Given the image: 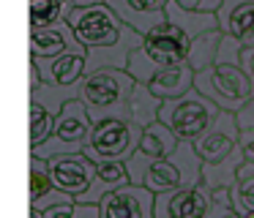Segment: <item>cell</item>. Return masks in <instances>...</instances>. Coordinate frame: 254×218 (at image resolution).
<instances>
[{"label": "cell", "instance_id": "cell-1", "mask_svg": "<svg viewBox=\"0 0 254 218\" xmlns=\"http://www.w3.org/2000/svg\"><path fill=\"white\" fill-rule=\"evenodd\" d=\"M68 25L77 33L79 44L88 49V74L107 68H128L131 54L142 47L145 36L118 16V11L107 3L74 8Z\"/></svg>", "mask_w": 254, "mask_h": 218}, {"label": "cell", "instance_id": "cell-2", "mask_svg": "<svg viewBox=\"0 0 254 218\" xmlns=\"http://www.w3.org/2000/svg\"><path fill=\"white\" fill-rule=\"evenodd\" d=\"M126 169L134 185H145L156 196L202 183V158L197 156L191 142H181L175 156L161 161H148L139 153H134L126 161Z\"/></svg>", "mask_w": 254, "mask_h": 218}, {"label": "cell", "instance_id": "cell-3", "mask_svg": "<svg viewBox=\"0 0 254 218\" xmlns=\"http://www.w3.org/2000/svg\"><path fill=\"white\" fill-rule=\"evenodd\" d=\"M79 101L88 107L93 123L101 120H128L131 112V96H134V76L121 68H107L96 74H85L79 82ZM131 123V120H128Z\"/></svg>", "mask_w": 254, "mask_h": 218}, {"label": "cell", "instance_id": "cell-4", "mask_svg": "<svg viewBox=\"0 0 254 218\" xmlns=\"http://www.w3.org/2000/svg\"><path fill=\"white\" fill-rule=\"evenodd\" d=\"M194 87L208 101H213L221 112H232V114H238L254 98L252 79L241 65H227V63L208 65V68L197 71Z\"/></svg>", "mask_w": 254, "mask_h": 218}, {"label": "cell", "instance_id": "cell-5", "mask_svg": "<svg viewBox=\"0 0 254 218\" xmlns=\"http://www.w3.org/2000/svg\"><path fill=\"white\" fill-rule=\"evenodd\" d=\"M93 117H90L88 107H85L79 98L68 101L66 107L61 109V114L55 117V131H52L50 142H44L41 147L30 150V156L39 158H58V156H77V153H85L90 136H93Z\"/></svg>", "mask_w": 254, "mask_h": 218}, {"label": "cell", "instance_id": "cell-6", "mask_svg": "<svg viewBox=\"0 0 254 218\" xmlns=\"http://www.w3.org/2000/svg\"><path fill=\"white\" fill-rule=\"evenodd\" d=\"M221 114V109L216 107L213 101L202 96V93L194 87L186 96L172 98V101H164L159 112V120L178 136L181 142H197L205 131L213 125V120Z\"/></svg>", "mask_w": 254, "mask_h": 218}, {"label": "cell", "instance_id": "cell-7", "mask_svg": "<svg viewBox=\"0 0 254 218\" xmlns=\"http://www.w3.org/2000/svg\"><path fill=\"white\" fill-rule=\"evenodd\" d=\"M142 131L145 128L128 120H101L96 123L93 136L85 147V156L93 164H126L137 153Z\"/></svg>", "mask_w": 254, "mask_h": 218}, {"label": "cell", "instance_id": "cell-8", "mask_svg": "<svg viewBox=\"0 0 254 218\" xmlns=\"http://www.w3.org/2000/svg\"><path fill=\"white\" fill-rule=\"evenodd\" d=\"M238 139H241L238 117L232 112H221L213 120V125L194 142V150L202 158V164H216V161H224L230 153L238 150Z\"/></svg>", "mask_w": 254, "mask_h": 218}, {"label": "cell", "instance_id": "cell-9", "mask_svg": "<svg viewBox=\"0 0 254 218\" xmlns=\"http://www.w3.org/2000/svg\"><path fill=\"white\" fill-rule=\"evenodd\" d=\"M96 169H99V164H93L85 153L50 158V172H52L55 185L63 191V194L74 196V202H77V196H82L85 191L93 185Z\"/></svg>", "mask_w": 254, "mask_h": 218}, {"label": "cell", "instance_id": "cell-10", "mask_svg": "<svg viewBox=\"0 0 254 218\" xmlns=\"http://www.w3.org/2000/svg\"><path fill=\"white\" fill-rule=\"evenodd\" d=\"M101 218H156V194L145 185H123L101 202Z\"/></svg>", "mask_w": 254, "mask_h": 218}, {"label": "cell", "instance_id": "cell-11", "mask_svg": "<svg viewBox=\"0 0 254 218\" xmlns=\"http://www.w3.org/2000/svg\"><path fill=\"white\" fill-rule=\"evenodd\" d=\"M142 49L156 60L159 65H181L189 60V52H191V38L183 30H178L175 25L164 22L156 30L145 33Z\"/></svg>", "mask_w": 254, "mask_h": 218}, {"label": "cell", "instance_id": "cell-12", "mask_svg": "<svg viewBox=\"0 0 254 218\" xmlns=\"http://www.w3.org/2000/svg\"><path fill=\"white\" fill-rule=\"evenodd\" d=\"M210 207V188L202 183L156 196V218H205Z\"/></svg>", "mask_w": 254, "mask_h": 218}, {"label": "cell", "instance_id": "cell-13", "mask_svg": "<svg viewBox=\"0 0 254 218\" xmlns=\"http://www.w3.org/2000/svg\"><path fill=\"white\" fill-rule=\"evenodd\" d=\"M85 54L88 60V49L79 44L77 33L71 30L68 22L44 27V30H30V54L33 57H58V54Z\"/></svg>", "mask_w": 254, "mask_h": 218}, {"label": "cell", "instance_id": "cell-14", "mask_svg": "<svg viewBox=\"0 0 254 218\" xmlns=\"http://www.w3.org/2000/svg\"><path fill=\"white\" fill-rule=\"evenodd\" d=\"M167 5H170V0H115L112 8L126 25H131L134 30L145 36L167 22Z\"/></svg>", "mask_w": 254, "mask_h": 218}, {"label": "cell", "instance_id": "cell-15", "mask_svg": "<svg viewBox=\"0 0 254 218\" xmlns=\"http://www.w3.org/2000/svg\"><path fill=\"white\" fill-rule=\"evenodd\" d=\"M74 202V196L63 194L55 185L50 172V161L39 156H30V207L33 210H47L55 205H68Z\"/></svg>", "mask_w": 254, "mask_h": 218}, {"label": "cell", "instance_id": "cell-16", "mask_svg": "<svg viewBox=\"0 0 254 218\" xmlns=\"http://www.w3.org/2000/svg\"><path fill=\"white\" fill-rule=\"evenodd\" d=\"M219 16V30L238 38L243 47H254V0H224Z\"/></svg>", "mask_w": 254, "mask_h": 218}, {"label": "cell", "instance_id": "cell-17", "mask_svg": "<svg viewBox=\"0 0 254 218\" xmlns=\"http://www.w3.org/2000/svg\"><path fill=\"white\" fill-rule=\"evenodd\" d=\"M33 57V54H30ZM41 68V76H44L47 85H61V87H71L79 85L82 76L88 74V60L85 54H58V57H33Z\"/></svg>", "mask_w": 254, "mask_h": 218}, {"label": "cell", "instance_id": "cell-18", "mask_svg": "<svg viewBox=\"0 0 254 218\" xmlns=\"http://www.w3.org/2000/svg\"><path fill=\"white\" fill-rule=\"evenodd\" d=\"M194 76H197V71L189 63L164 65L159 74H153V79L148 82V87H150L153 96L161 98V101H172V98H181V96H186L189 90H194Z\"/></svg>", "mask_w": 254, "mask_h": 218}, {"label": "cell", "instance_id": "cell-19", "mask_svg": "<svg viewBox=\"0 0 254 218\" xmlns=\"http://www.w3.org/2000/svg\"><path fill=\"white\" fill-rule=\"evenodd\" d=\"M128 183H131V177H128L126 164H99L93 185H90L82 196H77V202L79 205H101L112 191L123 188V185H128Z\"/></svg>", "mask_w": 254, "mask_h": 218}, {"label": "cell", "instance_id": "cell-20", "mask_svg": "<svg viewBox=\"0 0 254 218\" xmlns=\"http://www.w3.org/2000/svg\"><path fill=\"white\" fill-rule=\"evenodd\" d=\"M178 147H181V139L159 120V123L148 125V128L142 131V139H139L137 153L142 158H148V161H161V158L175 156Z\"/></svg>", "mask_w": 254, "mask_h": 218}, {"label": "cell", "instance_id": "cell-21", "mask_svg": "<svg viewBox=\"0 0 254 218\" xmlns=\"http://www.w3.org/2000/svg\"><path fill=\"white\" fill-rule=\"evenodd\" d=\"M167 22L175 25L178 30H183L189 38H199L202 33L219 30V16L216 14H205V11H189L183 5H178L175 0H170L167 5Z\"/></svg>", "mask_w": 254, "mask_h": 218}, {"label": "cell", "instance_id": "cell-22", "mask_svg": "<svg viewBox=\"0 0 254 218\" xmlns=\"http://www.w3.org/2000/svg\"><path fill=\"white\" fill-rule=\"evenodd\" d=\"M246 164L241 147L235 153L224 158V161H216V164H202V185H208L210 191L216 188H232L241 177V169Z\"/></svg>", "mask_w": 254, "mask_h": 218}, {"label": "cell", "instance_id": "cell-23", "mask_svg": "<svg viewBox=\"0 0 254 218\" xmlns=\"http://www.w3.org/2000/svg\"><path fill=\"white\" fill-rule=\"evenodd\" d=\"M71 11V0H30V30H44L68 22Z\"/></svg>", "mask_w": 254, "mask_h": 218}, {"label": "cell", "instance_id": "cell-24", "mask_svg": "<svg viewBox=\"0 0 254 218\" xmlns=\"http://www.w3.org/2000/svg\"><path fill=\"white\" fill-rule=\"evenodd\" d=\"M161 107H164V101H161L159 96H153L150 93L148 85H139L134 87V96H131V107H128V112H131V123L139 125V128H148V125L159 123V112Z\"/></svg>", "mask_w": 254, "mask_h": 218}, {"label": "cell", "instance_id": "cell-25", "mask_svg": "<svg viewBox=\"0 0 254 218\" xmlns=\"http://www.w3.org/2000/svg\"><path fill=\"white\" fill-rule=\"evenodd\" d=\"M74 98H79V87L71 85V87H61V85H41L36 87V90H30V104H41V107L47 109V112H52L58 117L61 114V109L66 107L68 101H74Z\"/></svg>", "mask_w": 254, "mask_h": 218}, {"label": "cell", "instance_id": "cell-26", "mask_svg": "<svg viewBox=\"0 0 254 218\" xmlns=\"http://www.w3.org/2000/svg\"><path fill=\"white\" fill-rule=\"evenodd\" d=\"M221 38H224V33H221V30H210V33H202L199 38H194V41H191V52H189L186 63L191 65L194 71H202V68H208V65H213L216 57H219Z\"/></svg>", "mask_w": 254, "mask_h": 218}, {"label": "cell", "instance_id": "cell-27", "mask_svg": "<svg viewBox=\"0 0 254 218\" xmlns=\"http://www.w3.org/2000/svg\"><path fill=\"white\" fill-rule=\"evenodd\" d=\"M52 131H55V114L47 112L41 104H30V150L50 142Z\"/></svg>", "mask_w": 254, "mask_h": 218}, {"label": "cell", "instance_id": "cell-28", "mask_svg": "<svg viewBox=\"0 0 254 218\" xmlns=\"http://www.w3.org/2000/svg\"><path fill=\"white\" fill-rule=\"evenodd\" d=\"M232 194V207L238 216L246 218L249 213H254V174H241L238 183L230 188Z\"/></svg>", "mask_w": 254, "mask_h": 218}, {"label": "cell", "instance_id": "cell-29", "mask_svg": "<svg viewBox=\"0 0 254 218\" xmlns=\"http://www.w3.org/2000/svg\"><path fill=\"white\" fill-rule=\"evenodd\" d=\"M44 218H101L99 205H79V202H68V205H55L47 207Z\"/></svg>", "mask_w": 254, "mask_h": 218}, {"label": "cell", "instance_id": "cell-30", "mask_svg": "<svg viewBox=\"0 0 254 218\" xmlns=\"http://www.w3.org/2000/svg\"><path fill=\"white\" fill-rule=\"evenodd\" d=\"M241 52H243V44L238 41V38L227 36L221 38V47H219V57H216V63H227V65H241Z\"/></svg>", "mask_w": 254, "mask_h": 218}, {"label": "cell", "instance_id": "cell-31", "mask_svg": "<svg viewBox=\"0 0 254 218\" xmlns=\"http://www.w3.org/2000/svg\"><path fill=\"white\" fill-rule=\"evenodd\" d=\"M178 5H183V8L189 11H205V14H216V11L221 8V3L224 0H175Z\"/></svg>", "mask_w": 254, "mask_h": 218}, {"label": "cell", "instance_id": "cell-32", "mask_svg": "<svg viewBox=\"0 0 254 218\" xmlns=\"http://www.w3.org/2000/svg\"><path fill=\"white\" fill-rule=\"evenodd\" d=\"M238 147H241L246 164H254V128H243L241 139H238Z\"/></svg>", "mask_w": 254, "mask_h": 218}, {"label": "cell", "instance_id": "cell-33", "mask_svg": "<svg viewBox=\"0 0 254 218\" xmlns=\"http://www.w3.org/2000/svg\"><path fill=\"white\" fill-rule=\"evenodd\" d=\"M235 117H238V125H241V131H243V128H254V98L241 109V112L235 114Z\"/></svg>", "mask_w": 254, "mask_h": 218}, {"label": "cell", "instance_id": "cell-34", "mask_svg": "<svg viewBox=\"0 0 254 218\" xmlns=\"http://www.w3.org/2000/svg\"><path fill=\"white\" fill-rule=\"evenodd\" d=\"M241 68L249 74L252 87H254V47H243V52H241Z\"/></svg>", "mask_w": 254, "mask_h": 218}, {"label": "cell", "instance_id": "cell-35", "mask_svg": "<svg viewBox=\"0 0 254 218\" xmlns=\"http://www.w3.org/2000/svg\"><path fill=\"white\" fill-rule=\"evenodd\" d=\"M99 3H107V0H71L74 8H85V5H99Z\"/></svg>", "mask_w": 254, "mask_h": 218}, {"label": "cell", "instance_id": "cell-36", "mask_svg": "<svg viewBox=\"0 0 254 218\" xmlns=\"http://www.w3.org/2000/svg\"><path fill=\"white\" fill-rule=\"evenodd\" d=\"M227 218H243V216H238V213H232V216H227Z\"/></svg>", "mask_w": 254, "mask_h": 218}, {"label": "cell", "instance_id": "cell-37", "mask_svg": "<svg viewBox=\"0 0 254 218\" xmlns=\"http://www.w3.org/2000/svg\"><path fill=\"white\" fill-rule=\"evenodd\" d=\"M246 218H254V213H249V216H246Z\"/></svg>", "mask_w": 254, "mask_h": 218}, {"label": "cell", "instance_id": "cell-38", "mask_svg": "<svg viewBox=\"0 0 254 218\" xmlns=\"http://www.w3.org/2000/svg\"><path fill=\"white\" fill-rule=\"evenodd\" d=\"M107 3H110V5H112V3H115V0H107Z\"/></svg>", "mask_w": 254, "mask_h": 218}]
</instances>
